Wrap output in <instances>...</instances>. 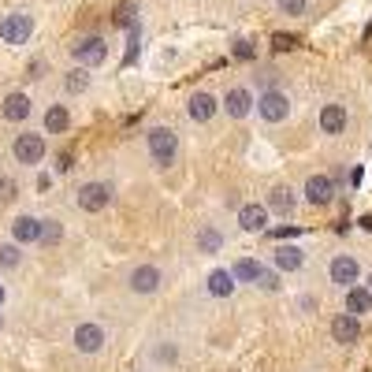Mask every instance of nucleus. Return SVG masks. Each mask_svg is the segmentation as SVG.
<instances>
[{
	"instance_id": "obj_1",
	"label": "nucleus",
	"mask_w": 372,
	"mask_h": 372,
	"mask_svg": "<svg viewBox=\"0 0 372 372\" xmlns=\"http://www.w3.org/2000/svg\"><path fill=\"white\" fill-rule=\"evenodd\" d=\"M146 153L153 160V168H168L179 157V130L168 123H153L146 130Z\"/></svg>"
},
{
	"instance_id": "obj_2",
	"label": "nucleus",
	"mask_w": 372,
	"mask_h": 372,
	"mask_svg": "<svg viewBox=\"0 0 372 372\" xmlns=\"http://www.w3.org/2000/svg\"><path fill=\"white\" fill-rule=\"evenodd\" d=\"M254 112H257L261 123L279 127V123H287V119H290L294 101H290V93H287V90H279V86H268V90H261V93H257Z\"/></svg>"
},
{
	"instance_id": "obj_3",
	"label": "nucleus",
	"mask_w": 372,
	"mask_h": 372,
	"mask_svg": "<svg viewBox=\"0 0 372 372\" xmlns=\"http://www.w3.org/2000/svg\"><path fill=\"white\" fill-rule=\"evenodd\" d=\"M164 283H168V276H164V268L153 265V261H141V265H134L127 272V290L138 294V298H153V294H160Z\"/></svg>"
},
{
	"instance_id": "obj_4",
	"label": "nucleus",
	"mask_w": 372,
	"mask_h": 372,
	"mask_svg": "<svg viewBox=\"0 0 372 372\" xmlns=\"http://www.w3.org/2000/svg\"><path fill=\"white\" fill-rule=\"evenodd\" d=\"M112 201H116V186L104 183V179H90V183H82L79 190H75V205H79L82 212H90V216L104 212Z\"/></svg>"
},
{
	"instance_id": "obj_5",
	"label": "nucleus",
	"mask_w": 372,
	"mask_h": 372,
	"mask_svg": "<svg viewBox=\"0 0 372 372\" xmlns=\"http://www.w3.org/2000/svg\"><path fill=\"white\" fill-rule=\"evenodd\" d=\"M49 153V141L45 134H38V130H23V134H15L12 141V157L15 164H23V168H38L41 160H45Z\"/></svg>"
},
{
	"instance_id": "obj_6",
	"label": "nucleus",
	"mask_w": 372,
	"mask_h": 372,
	"mask_svg": "<svg viewBox=\"0 0 372 372\" xmlns=\"http://www.w3.org/2000/svg\"><path fill=\"white\" fill-rule=\"evenodd\" d=\"M335 179L327 171H313L309 179H305V186H302V201L309 205V209H327V205L335 201Z\"/></svg>"
},
{
	"instance_id": "obj_7",
	"label": "nucleus",
	"mask_w": 372,
	"mask_h": 372,
	"mask_svg": "<svg viewBox=\"0 0 372 372\" xmlns=\"http://www.w3.org/2000/svg\"><path fill=\"white\" fill-rule=\"evenodd\" d=\"M265 205H268L272 216H279V220H294V212H298V205H302V190H294L290 183H276L265 194Z\"/></svg>"
},
{
	"instance_id": "obj_8",
	"label": "nucleus",
	"mask_w": 372,
	"mask_h": 372,
	"mask_svg": "<svg viewBox=\"0 0 372 372\" xmlns=\"http://www.w3.org/2000/svg\"><path fill=\"white\" fill-rule=\"evenodd\" d=\"M71 346L79 350V354L93 357L108 346V332L97 320H82V324H75V332H71Z\"/></svg>"
},
{
	"instance_id": "obj_9",
	"label": "nucleus",
	"mask_w": 372,
	"mask_h": 372,
	"mask_svg": "<svg viewBox=\"0 0 372 372\" xmlns=\"http://www.w3.org/2000/svg\"><path fill=\"white\" fill-rule=\"evenodd\" d=\"M71 60L82 63V68H101V63L108 60V41L101 34H82L79 41L71 45Z\"/></svg>"
},
{
	"instance_id": "obj_10",
	"label": "nucleus",
	"mask_w": 372,
	"mask_h": 372,
	"mask_svg": "<svg viewBox=\"0 0 372 372\" xmlns=\"http://www.w3.org/2000/svg\"><path fill=\"white\" fill-rule=\"evenodd\" d=\"M254 104H257V93L249 90V86H231V90L220 97V112L227 119H235V123L254 116Z\"/></svg>"
},
{
	"instance_id": "obj_11",
	"label": "nucleus",
	"mask_w": 372,
	"mask_h": 372,
	"mask_svg": "<svg viewBox=\"0 0 372 372\" xmlns=\"http://www.w3.org/2000/svg\"><path fill=\"white\" fill-rule=\"evenodd\" d=\"M30 34H34V15H26V12H12V15H4L0 19V41L4 45H26Z\"/></svg>"
},
{
	"instance_id": "obj_12",
	"label": "nucleus",
	"mask_w": 372,
	"mask_h": 372,
	"mask_svg": "<svg viewBox=\"0 0 372 372\" xmlns=\"http://www.w3.org/2000/svg\"><path fill=\"white\" fill-rule=\"evenodd\" d=\"M327 279L335 283L339 290L354 287V283H361V265L354 254H335L332 261H327Z\"/></svg>"
},
{
	"instance_id": "obj_13",
	"label": "nucleus",
	"mask_w": 372,
	"mask_h": 372,
	"mask_svg": "<svg viewBox=\"0 0 372 372\" xmlns=\"http://www.w3.org/2000/svg\"><path fill=\"white\" fill-rule=\"evenodd\" d=\"M316 127H320V134L327 138H339V134H346V127H350V112H346V104H324L320 108V116H316Z\"/></svg>"
},
{
	"instance_id": "obj_14",
	"label": "nucleus",
	"mask_w": 372,
	"mask_h": 372,
	"mask_svg": "<svg viewBox=\"0 0 372 372\" xmlns=\"http://www.w3.org/2000/svg\"><path fill=\"white\" fill-rule=\"evenodd\" d=\"M216 112H220V101H216L212 93H205V90L190 93V101H186V119H190V123H198V127L212 123Z\"/></svg>"
},
{
	"instance_id": "obj_15",
	"label": "nucleus",
	"mask_w": 372,
	"mask_h": 372,
	"mask_svg": "<svg viewBox=\"0 0 372 372\" xmlns=\"http://www.w3.org/2000/svg\"><path fill=\"white\" fill-rule=\"evenodd\" d=\"M238 227H242L246 235H261V231H268V220H272V212H268V205L265 201H246L242 209H238Z\"/></svg>"
},
{
	"instance_id": "obj_16",
	"label": "nucleus",
	"mask_w": 372,
	"mask_h": 372,
	"mask_svg": "<svg viewBox=\"0 0 372 372\" xmlns=\"http://www.w3.org/2000/svg\"><path fill=\"white\" fill-rule=\"evenodd\" d=\"M332 339L339 346H354V343H361V316H354V313H335L332 316Z\"/></svg>"
},
{
	"instance_id": "obj_17",
	"label": "nucleus",
	"mask_w": 372,
	"mask_h": 372,
	"mask_svg": "<svg viewBox=\"0 0 372 372\" xmlns=\"http://www.w3.org/2000/svg\"><path fill=\"white\" fill-rule=\"evenodd\" d=\"M268 261H272V268H276V272H298L305 265V249L298 242H279V246H272Z\"/></svg>"
},
{
	"instance_id": "obj_18",
	"label": "nucleus",
	"mask_w": 372,
	"mask_h": 372,
	"mask_svg": "<svg viewBox=\"0 0 372 372\" xmlns=\"http://www.w3.org/2000/svg\"><path fill=\"white\" fill-rule=\"evenodd\" d=\"M205 290H209V298H235V290H238V279H235V272L231 268H212L209 276H205Z\"/></svg>"
},
{
	"instance_id": "obj_19",
	"label": "nucleus",
	"mask_w": 372,
	"mask_h": 372,
	"mask_svg": "<svg viewBox=\"0 0 372 372\" xmlns=\"http://www.w3.org/2000/svg\"><path fill=\"white\" fill-rule=\"evenodd\" d=\"M224 231L216 224H201L198 231H194V246H198V254H205V257H216L224 249Z\"/></svg>"
},
{
	"instance_id": "obj_20",
	"label": "nucleus",
	"mask_w": 372,
	"mask_h": 372,
	"mask_svg": "<svg viewBox=\"0 0 372 372\" xmlns=\"http://www.w3.org/2000/svg\"><path fill=\"white\" fill-rule=\"evenodd\" d=\"M38 235H41V220L38 216H15L12 220V242L19 246H38Z\"/></svg>"
},
{
	"instance_id": "obj_21",
	"label": "nucleus",
	"mask_w": 372,
	"mask_h": 372,
	"mask_svg": "<svg viewBox=\"0 0 372 372\" xmlns=\"http://www.w3.org/2000/svg\"><path fill=\"white\" fill-rule=\"evenodd\" d=\"M343 294H346V298H343V309H346V313H354V316L372 313V290H369V287L354 283V287H346Z\"/></svg>"
},
{
	"instance_id": "obj_22",
	"label": "nucleus",
	"mask_w": 372,
	"mask_h": 372,
	"mask_svg": "<svg viewBox=\"0 0 372 372\" xmlns=\"http://www.w3.org/2000/svg\"><path fill=\"white\" fill-rule=\"evenodd\" d=\"M0 112H4V119L8 123H23V119H30V97L26 93H8L4 97V104H0Z\"/></svg>"
},
{
	"instance_id": "obj_23",
	"label": "nucleus",
	"mask_w": 372,
	"mask_h": 372,
	"mask_svg": "<svg viewBox=\"0 0 372 372\" xmlns=\"http://www.w3.org/2000/svg\"><path fill=\"white\" fill-rule=\"evenodd\" d=\"M41 123H45V134H68V130H71V112H68V104H49Z\"/></svg>"
},
{
	"instance_id": "obj_24",
	"label": "nucleus",
	"mask_w": 372,
	"mask_h": 372,
	"mask_svg": "<svg viewBox=\"0 0 372 372\" xmlns=\"http://www.w3.org/2000/svg\"><path fill=\"white\" fill-rule=\"evenodd\" d=\"M231 272H235L238 287H242V283H249V287H257V279H261V272H265V265H261L257 257H238L235 265H231Z\"/></svg>"
},
{
	"instance_id": "obj_25",
	"label": "nucleus",
	"mask_w": 372,
	"mask_h": 372,
	"mask_svg": "<svg viewBox=\"0 0 372 372\" xmlns=\"http://www.w3.org/2000/svg\"><path fill=\"white\" fill-rule=\"evenodd\" d=\"M63 90H68V93H86V90H90V68L75 63V68L63 75Z\"/></svg>"
},
{
	"instance_id": "obj_26",
	"label": "nucleus",
	"mask_w": 372,
	"mask_h": 372,
	"mask_svg": "<svg viewBox=\"0 0 372 372\" xmlns=\"http://www.w3.org/2000/svg\"><path fill=\"white\" fill-rule=\"evenodd\" d=\"M112 23H116L119 30H134V26H138V4H134V0H123V4H116Z\"/></svg>"
},
{
	"instance_id": "obj_27",
	"label": "nucleus",
	"mask_w": 372,
	"mask_h": 372,
	"mask_svg": "<svg viewBox=\"0 0 372 372\" xmlns=\"http://www.w3.org/2000/svg\"><path fill=\"white\" fill-rule=\"evenodd\" d=\"M19 265H23V246H19V242H4V246H0V268L15 272Z\"/></svg>"
},
{
	"instance_id": "obj_28",
	"label": "nucleus",
	"mask_w": 372,
	"mask_h": 372,
	"mask_svg": "<svg viewBox=\"0 0 372 372\" xmlns=\"http://www.w3.org/2000/svg\"><path fill=\"white\" fill-rule=\"evenodd\" d=\"M63 238V224L60 220H41V235H38V246H60Z\"/></svg>"
},
{
	"instance_id": "obj_29",
	"label": "nucleus",
	"mask_w": 372,
	"mask_h": 372,
	"mask_svg": "<svg viewBox=\"0 0 372 372\" xmlns=\"http://www.w3.org/2000/svg\"><path fill=\"white\" fill-rule=\"evenodd\" d=\"M276 12L287 19H305L309 15V0H276Z\"/></svg>"
},
{
	"instance_id": "obj_30",
	"label": "nucleus",
	"mask_w": 372,
	"mask_h": 372,
	"mask_svg": "<svg viewBox=\"0 0 372 372\" xmlns=\"http://www.w3.org/2000/svg\"><path fill=\"white\" fill-rule=\"evenodd\" d=\"M149 357L157 361V365H175V361H179V346L175 343H157L149 350Z\"/></svg>"
},
{
	"instance_id": "obj_31",
	"label": "nucleus",
	"mask_w": 372,
	"mask_h": 372,
	"mask_svg": "<svg viewBox=\"0 0 372 372\" xmlns=\"http://www.w3.org/2000/svg\"><path fill=\"white\" fill-rule=\"evenodd\" d=\"M279 276H283V272L265 268V272H261V279H257V287H261V290H279Z\"/></svg>"
},
{
	"instance_id": "obj_32",
	"label": "nucleus",
	"mask_w": 372,
	"mask_h": 372,
	"mask_svg": "<svg viewBox=\"0 0 372 372\" xmlns=\"http://www.w3.org/2000/svg\"><path fill=\"white\" fill-rule=\"evenodd\" d=\"M15 194H19V183H15V179H8V175H0V205L12 201Z\"/></svg>"
},
{
	"instance_id": "obj_33",
	"label": "nucleus",
	"mask_w": 372,
	"mask_h": 372,
	"mask_svg": "<svg viewBox=\"0 0 372 372\" xmlns=\"http://www.w3.org/2000/svg\"><path fill=\"white\" fill-rule=\"evenodd\" d=\"M316 305H320V302H316V294H302V298H298V309L302 313H313Z\"/></svg>"
},
{
	"instance_id": "obj_34",
	"label": "nucleus",
	"mask_w": 372,
	"mask_h": 372,
	"mask_svg": "<svg viewBox=\"0 0 372 372\" xmlns=\"http://www.w3.org/2000/svg\"><path fill=\"white\" fill-rule=\"evenodd\" d=\"M235 56H242V60H249V56H254V49H249V41H235Z\"/></svg>"
},
{
	"instance_id": "obj_35",
	"label": "nucleus",
	"mask_w": 372,
	"mask_h": 372,
	"mask_svg": "<svg viewBox=\"0 0 372 372\" xmlns=\"http://www.w3.org/2000/svg\"><path fill=\"white\" fill-rule=\"evenodd\" d=\"M56 171H71V153H60V164H56Z\"/></svg>"
},
{
	"instance_id": "obj_36",
	"label": "nucleus",
	"mask_w": 372,
	"mask_h": 372,
	"mask_svg": "<svg viewBox=\"0 0 372 372\" xmlns=\"http://www.w3.org/2000/svg\"><path fill=\"white\" fill-rule=\"evenodd\" d=\"M4 302H8V287L0 283V309H4Z\"/></svg>"
},
{
	"instance_id": "obj_37",
	"label": "nucleus",
	"mask_w": 372,
	"mask_h": 372,
	"mask_svg": "<svg viewBox=\"0 0 372 372\" xmlns=\"http://www.w3.org/2000/svg\"><path fill=\"white\" fill-rule=\"evenodd\" d=\"M369 290H372V287H369Z\"/></svg>"
}]
</instances>
